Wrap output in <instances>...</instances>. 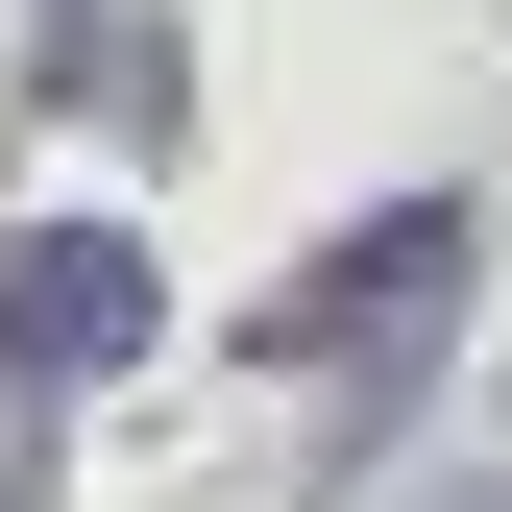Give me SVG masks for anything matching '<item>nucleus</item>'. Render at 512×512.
<instances>
[{
  "mask_svg": "<svg viewBox=\"0 0 512 512\" xmlns=\"http://www.w3.org/2000/svg\"><path fill=\"white\" fill-rule=\"evenodd\" d=\"M0 342H25V366H122V342H147V244H122V220H49L25 269H0Z\"/></svg>",
  "mask_w": 512,
  "mask_h": 512,
  "instance_id": "f257e3e1",
  "label": "nucleus"
}]
</instances>
